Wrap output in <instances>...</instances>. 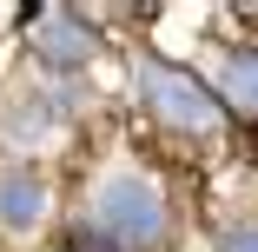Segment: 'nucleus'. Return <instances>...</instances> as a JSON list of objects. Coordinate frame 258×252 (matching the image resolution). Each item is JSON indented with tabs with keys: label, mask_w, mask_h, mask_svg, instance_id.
Returning <instances> with one entry per match:
<instances>
[{
	"label": "nucleus",
	"mask_w": 258,
	"mask_h": 252,
	"mask_svg": "<svg viewBox=\"0 0 258 252\" xmlns=\"http://www.w3.org/2000/svg\"><path fill=\"white\" fill-rule=\"evenodd\" d=\"M166 232V206H159V192H152V179L139 173H113L106 186H99L93 199V226L86 239L93 245H119V252H139Z\"/></svg>",
	"instance_id": "nucleus-1"
},
{
	"label": "nucleus",
	"mask_w": 258,
	"mask_h": 252,
	"mask_svg": "<svg viewBox=\"0 0 258 252\" xmlns=\"http://www.w3.org/2000/svg\"><path fill=\"white\" fill-rule=\"evenodd\" d=\"M139 86H146V99L159 107V120H172V126H192V133H205L219 120V107H212V93H205L192 73H172V67H139Z\"/></svg>",
	"instance_id": "nucleus-2"
},
{
	"label": "nucleus",
	"mask_w": 258,
	"mask_h": 252,
	"mask_svg": "<svg viewBox=\"0 0 258 252\" xmlns=\"http://www.w3.org/2000/svg\"><path fill=\"white\" fill-rule=\"evenodd\" d=\"M0 219H7L14 232L40 226V219H46V192H40V179H27V173H7V179H0Z\"/></svg>",
	"instance_id": "nucleus-3"
},
{
	"label": "nucleus",
	"mask_w": 258,
	"mask_h": 252,
	"mask_svg": "<svg viewBox=\"0 0 258 252\" xmlns=\"http://www.w3.org/2000/svg\"><path fill=\"white\" fill-rule=\"evenodd\" d=\"M33 40H40L46 60H86V54H93V33H86L80 20H67V14H46Z\"/></svg>",
	"instance_id": "nucleus-4"
},
{
	"label": "nucleus",
	"mask_w": 258,
	"mask_h": 252,
	"mask_svg": "<svg viewBox=\"0 0 258 252\" xmlns=\"http://www.w3.org/2000/svg\"><path fill=\"white\" fill-rule=\"evenodd\" d=\"M225 93H232V107H238V113H258V54L225 60Z\"/></svg>",
	"instance_id": "nucleus-5"
},
{
	"label": "nucleus",
	"mask_w": 258,
	"mask_h": 252,
	"mask_svg": "<svg viewBox=\"0 0 258 252\" xmlns=\"http://www.w3.org/2000/svg\"><path fill=\"white\" fill-rule=\"evenodd\" d=\"M225 252H258V226H232L225 232Z\"/></svg>",
	"instance_id": "nucleus-6"
}]
</instances>
